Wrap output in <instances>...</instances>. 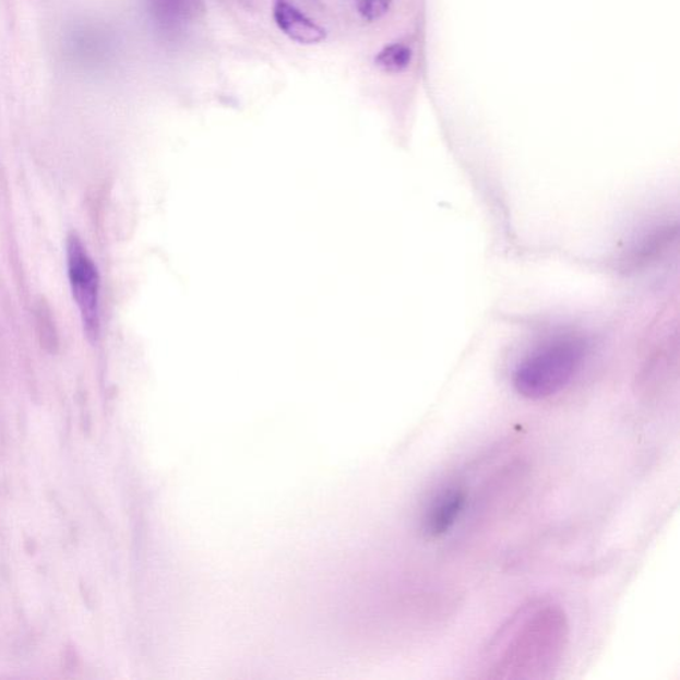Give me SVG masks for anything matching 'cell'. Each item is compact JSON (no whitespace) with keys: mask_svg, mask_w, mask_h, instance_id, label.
Listing matches in <instances>:
<instances>
[{"mask_svg":"<svg viewBox=\"0 0 680 680\" xmlns=\"http://www.w3.org/2000/svg\"><path fill=\"white\" fill-rule=\"evenodd\" d=\"M586 355V342L563 335L544 343L516 367L514 389L528 399H545L559 394L573 381Z\"/></svg>","mask_w":680,"mask_h":680,"instance_id":"cell-1","label":"cell"},{"mask_svg":"<svg viewBox=\"0 0 680 680\" xmlns=\"http://www.w3.org/2000/svg\"><path fill=\"white\" fill-rule=\"evenodd\" d=\"M67 265L73 299L77 305L85 334L94 341L99 335V273L76 235L67 238Z\"/></svg>","mask_w":680,"mask_h":680,"instance_id":"cell-2","label":"cell"},{"mask_svg":"<svg viewBox=\"0 0 680 680\" xmlns=\"http://www.w3.org/2000/svg\"><path fill=\"white\" fill-rule=\"evenodd\" d=\"M467 506L463 489H450L432 502L425 518V530L433 538L443 537L453 529Z\"/></svg>","mask_w":680,"mask_h":680,"instance_id":"cell-3","label":"cell"},{"mask_svg":"<svg viewBox=\"0 0 680 680\" xmlns=\"http://www.w3.org/2000/svg\"><path fill=\"white\" fill-rule=\"evenodd\" d=\"M274 20L281 31L300 45H317L326 38V31L302 14L289 0H277L274 4Z\"/></svg>","mask_w":680,"mask_h":680,"instance_id":"cell-4","label":"cell"},{"mask_svg":"<svg viewBox=\"0 0 680 680\" xmlns=\"http://www.w3.org/2000/svg\"><path fill=\"white\" fill-rule=\"evenodd\" d=\"M409 48L402 45L390 46L378 55L377 64L389 72H399L409 64Z\"/></svg>","mask_w":680,"mask_h":680,"instance_id":"cell-5","label":"cell"},{"mask_svg":"<svg viewBox=\"0 0 680 680\" xmlns=\"http://www.w3.org/2000/svg\"><path fill=\"white\" fill-rule=\"evenodd\" d=\"M360 15L367 21H377L389 11L391 0H357Z\"/></svg>","mask_w":680,"mask_h":680,"instance_id":"cell-6","label":"cell"}]
</instances>
